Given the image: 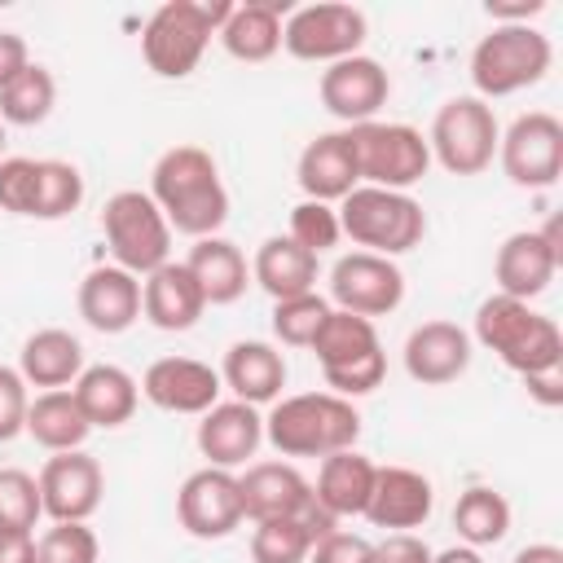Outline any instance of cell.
<instances>
[{"instance_id":"6da1fadb","label":"cell","mask_w":563,"mask_h":563,"mask_svg":"<svg viewBox=\"0 0 563 563\" xmlns=\"http://www.w3.org/2000/svg\"><path fill=\"white\" fill-rule=\"evenodd\" d=\"M163 220L172 224V233L185 238H216L220 224L229 220V189L220 180L216 158L202 145H172L158 154L154 172H150V189H145Z\"/></svg>"},{"instance_id":"7a4b0ae2","label":"cell","mask_w":563,"mask_h":563,"mask_svg":"<svg viewBox=\"0 0 563 563\" xmlns=\"http://www.w3.org/2000/svg\"><path fill=\"white\" fill-rule=\"evenodd\" d=\"M361 435V413L334 391H299L273 400L264 413V440L282 457H330L352 449Z\"/></svg>"},{"instance_id":"3957f363","label":"cell","mask_w":563,"mask_h":563,"mask_svg":"<svg viewBox=\"0 0 563 563\" xmlns=\"http://www.w3.org/2000/svg\"><path fill=\"white\" fill-rule=\"evenodd\" d=\"M475 339L519 378L563 365V334H559L554 317H545L532 303L510 299V295H488L475 308Z\"/></svg>"},{"instance_id":"277c9868","label":"cell","mask_w":563,"mask_h":563,"mask_svg":"<svg viewBox=\"0 0 563 563\" xmlns=\"http://www.w3.org/2000/svg\"><path fill=\"white\" fill-rule=\"evenodd\" d=\"M233 13L229 0L220 4H202V0H167L150 13L145 31H141V57L158 79H185L198 70L211 35L224 26V18Z\"/></svg>"},{"instance_id":"5b68a950","label":"cell","mask_w":563,"mask_h":563,"mask_svg":"<svg viewBox=\"0 0 563 563\" xmlns=\"http://www.w3.org/2000/svg\"><path fill=\"white\" fill-rule=\"evenodd\" d=\"M308 347H312V356L325 374V387L343 400L369 396L387 378V352L378 343V330H374V321H365L356 312L330 308Z\"/></svg>"},{"instance_id":"8992f818","label":"cell","mask_w":563,"mask_h":563,"mask_svg":"<svg viewBox=\"0 0 563 563\" xmlns=\"http://www.w3.org/2000/svg\"><path fill=\"white\" fill-rule=\"evenodd\" d=\"M339 229L369 255H405L427 238V211L418 198L396 194V189H374L356 185L339 207Z\"/></svg>"},{"instance_id":"52a82bcc","label":"cell","mask_w":563,"mask_h":563,"mask_svg":"<svg viewBox=\"0 0 563 563\" xmlns=\"http://www.w3.org/2000/svg\"><path fill=\"white\" fill-rule=\"evenodd\" d=\"M554 62L550 35H541L537 26L519 22V26H493L488 35H479V44L471 48V84L479 101H497L510 92H523L532 84L545 79Z\"/></svg>"},{"instance_id":"ba28073f","label":"cell","mask_w":563,"mask_h":563,"mask_svg":"<svg viewBox=\"0 0 563 563\" xmlns=\"http://www.w3.org/2000/svg\"><path fill=\"white\" fill-rule=\"evenodd\" d=\"M347 145H352L361 185H374V189L409 194V185H418L431 167V145L413 123L369 119L347 128Z\"/></svg>"},{"instance_id":"9c48e42d","label":"cell","mask_w":563,"mask_h":563,"mask_svg":"<svg viewBox=\"0 0 563 563\" xmlns=\"http://www.w3.org/2000/svg\"><path fill=\"white\" fill-rule=\"evenodd\" d=\"M101 233L119 268L132 277H150L158 264L172 260V224L163 220L158 202L145 189H119L101 207Z\"/></svg>"},{"instance_id":"30bf717a","label":"cell","mask_w":563,"mask_h":563,"mask_svg":"<svg viewBox=\"0 0 563 563\" xmlns=\"http://www.w3.org/2000/svg\"><path fill=\"white\" fill-rule=\"evenodd\" d=\"M497 141H501L497 114H493V106L479 101L475 92L449 97V101L435 110L431 132H427L431 163H440L449 176H479L484 167H493Z\"/></svg>"},{"instance_id":"8fae6325","label":"cell","mask_w":563,"mask_h":563,"mask_svg":"<svg viewBox=\"0 0 563 563\" xmlns=\"http://www.w3.org/2000/svg\"><path fill=\"white\" fill-rule=\"evenodd\" d=\"M365 13L356 4H303L290 9V18L282 22V48L295 62H321L334 66L343 57H356L365 44Z\"/></svg>"},{"instance_id":"7c38bea8","label":"cell","mask_w":563,"mask_h":563,"mask_svg":"<svg viewBox=\"0 0 563 563\" xmlns=\"http://www.w3.org/2000/svg\"><path fill=\"white\" fill-rule=\"evenodd\" d=\"M238 493H242V519H251V523L308 519L321 532L334 528V519L312 497V479H303V471L295 462H251L238 475Z\"/></svg>"},{"instance_id":"4fadbf2b","label":"cell","mask_w":563,"mask_h":563,"mask_svg":"<svg viewBox=\"0 0 563 563\" xmlns=\"http://www.w3.org/2000/svg\"><path fill=\"white\" fill-rule=\"evenodd\" d=\"M497 158L510 185L519 189H550L563 176V123L550 110H528L519 114L501 141Z\"/></svg>"},{"instance_id":"5bb4252c","label":"cell","mask_w":563,"mask_h":563,"mask_svg":"<svg viewBox=\"0 0 563 563\" xmlns=\"http://www.w3.org/2000/svg\"><path fill=\"white\" fill-rule=\"evenodd\" d=\"M330 299L339 312H356L365 321L387 317L400 308L405 299V273L396 268V260L387 255H369V251H347L334 260L330 268Z\"/></svg>"},{"instance_id":"9a60e30c","label":"cell","mask_w":563,"mask_h":563,"mask_svg":"<svg viewBox=\"0 0 563 563\" xmlns=\"http://www.w3.org/2000/svg\"><path fill=\"white\" fill-rule=\"evenodd\" d=\"M563 246H559V220H550L545 229H519L497 246L493 260V277H497V295L510 299H537L550 290L554 273H559Z\"/></svg>"},{"instance_id":"2e32d148","label":"cell","mask_w":563,"mask_h":563,"mask_svg":"<svg viewBox=\"0 0 563 563\" xmlns=\"http://www.w3.org/2000/svg\"><path fill=\"white\" fill-rule=\"evenodd\" d=\"M35 479H40V506L53 523H88L101 506V493H106L101 462L84 449L53 453Z\"/></svg>"},{"instance_id":"e0dca14e","label":"cell","mask_w":563,"mask_h":563,"mask_svg":"<svg viewBox=\"0 0 563 563\" xmlns=\"http://www.w3.org/2000/svg\"><path fill=\"white\" fill-rule=\"evenodd\" d=\"M176 519L189 537L198 541H220L242 523V493H238V475L220 471V466H202L194 475H185L180 493H176Z\"/></svg>"},{"instance_id":"ac0fdd59","label":"cell","mask_w":563,"mask_h":563,"mask_svg":"<svg viewBox=\"0 0 563 563\" xmlns=\"http://www.w3.org/2000/svg\"><path fill=\"white\" fill-rule=\"evenodd\" d=\"M317 92H321V106H325L334 119H343L347 128H356V123L378 119V110H383L387 97H391V79H387V70H383V62L356 53V57H343V62L325 66Z\"/></svg>"},{"instance_id":"d6986e66","label":"cell","mask_w":563,"mask_h":563,"mask_svg":"<svg viewBox=\"0 0 563 563\" xmlns=\"http://www.w3.org/2000/svg\"><path fill=\"white\" fill-rule=\"evenodd\" d=\"M220 369L194 356H158L141 374V396L163 413H207L220 400Z\"/></svg>"},{"instance_id":"ffe728a7","label":"cell","mask_w":563,"mask_h":563,"mask_svg":"<svg viewBox=\"0 0 563 563\" xmlns=\"http://www.w3.org/2000/svg\"><path fill=\"white\" fill-rule=\"evenodd\" d=\"M471 369V334L457 321H422L405 339V374L422 387L457 383Z\"/></svg>"},{"instance_id":"44dd1931","label":"cell","mask_w":563,"mask_h":563,"mask_svg":"<svg viewBox=\"0 0 563 563\" xmlns=\"http://www.w3.org/2000/svg\"><path fill=\"white\" fill-rule=\"evenodd\" d=\"M260 444H264V413L246 400H216L198 422V453L207 457V466L220 471L246 466V457H255Z\"/></svg>"},{"instance_id":"7402d4cb","label":"cell","mask_w":563,"mask_h":563,"mask_svg":"<svg viewBox=\"0 0 563 563\" xmlns=\"http://www.w3.org/2000/svg\"><path fill=\"white\" fill-rule=\"evenodd\" d=\"M431 506H435V488H431V479L422 471H413V466H378L365 519L374 528H387V532H413V528H422L431 519Z\"/></svg>"},{"instance_id":"603a6c76","label":"cell","mask_w":563,"mask_h":563,"mask_svg":"<svg viewBox=\"0 0 563 563\" xmlns=\"http://www.w3.org/2000/svg\"><path fill=\"white\" fill-rule=\"evenodd\" d=\"M79 317L97 334H123L141 321V277L119 264H97L79 282Z\"/></svg>"},{"instance_id":"cb8c5ba5","label":"cell","mask_w":563,"mask_h":563,"mask_svg":"<svg viewBox=\"0 0 563 563\" xmlns=\"http://www.w3.org/2000/svg\"><path fill=\"white\" fill-rule=\"evenodd\" d=\"M202 312H207V299H202L198 282L189 277L185 260H167L141 282V317L154 330H167V334L189 330V325H198Z\"/></svg>"},{"instance_id":"d4e9b609","label":"cell","mask_w":563,"mask_h":563,"mask_svg":"<svg viewBox=\"0 0 563 563\" xmlns=\"http://www.w3.org/2000/svg\"><path fill=\"white\" fill-rule=\"evenodd\" d=\"M220 383L233 391V400H246L255 409L273 405L282 400V387H286V356L264 339H238L224 352Z\"/></svg>"},{"instance_id":"484cf974","label":"cell","mask_w":563,"mask_h":563,"mask_svg":"<svg viewBox=\"0 0 563 563\" xmlns=\"http://www.w3.org/2000/svg\"><path fill=\"white\" fill-rule=\"evenodd\" d=\"M295 176H299V189L303 198L312 202H343L361 176H356V158H352V145H347V132H321L303 145L299 163H295Z\"/></svg>"},{"instance_id":"4316f807","label":"cell","mask_w":563,"mask_h":563,"mask_svg":"<svg viewBox=\"0 0 563 563\" xmlns=\"http://www.w3.org/2000/svg\"><path fill=\"white\" fill-rule=\"evenodd\" d=\"M374 475L378 466L356 453V449H343V453H330L321 457L317 466V484H312V497L317 506L339 523V519H352V515H365L369 506V493H374Z\"/></svg>"},{"instance_id":"83f0119b","label":"cell","mask_w":563,"mask_h":563,"mask_svg":"<svg viewBox=\"0 0 563 563\" xmlns=\"http://www.w3.org/2000/svg\"><path fill=\"white\" fill-rule=\"evenodd\" d=\"M185 268H189V277L198 282V290H202V299H207V308L216 303H238L242 295H246V282H251V264H246V255H242V246L238 242H229V238H198L194 246H189V255H185Z\"/></svg>"},{"instance_id":"f1b7e54d","label":"cell","mask_w":563,"mask_h":563,"mask_svg":"<svg viewBox=\"0 0 563 563\" xmlns=\"http://www.w3.org/2000/svg\"><path fill=\"white\" fill-rule=\"evenodd\" d=\"M18 374L26 378V387H44V391L75 387V378L84 374V343L62 325H44L26 334L18 352Z\"/></svg>"},{"instance_id":"f546056e","label":"cell","mask_w":563,"mask_h":563,"mask_svg":"<svg viewBox=\"0 0 563 563\" xmlns=\"http://www.w3.org/2000/svg\"><path fill=\"white\" fill-rule=\"evenodd\" d=\"M75 400L88 418V427H123L132 422L136 413V400H141V383L123 369V365H84V374L75 378Z\"/></svg>"},{"instance_id":"4dcf8cb0","label":"cell","mask_w":563,"mask_h":563,"mask_svg":"<svg viewBox=\"0 0 563 563\" xmlns=\"http://www.w3.org/2000/svg\"><path fill=\"white\" fill-rule=\"evenodd\" d=\"M282 13L290 18L286 0H246L233 4L216 35L233 62H268L282 48Z\"/></svg>"},{"instance_id":"1f68e13d","label":"cell","mask_w":563,"mask_h":563,"mask_svg":"<svg viewBox=\"0 0 563 563\" xmlns=\"http://www.w3.org/2000/svg\"><path fill=\"white\" fill-rule=\"evenodd\" d=\"M251 282H260L273 295V303L290 299V295H308V290H317V255L282 233L264 238L251 260Z\"/></svg>"},{"instance_id":"d6a6232c","label":"cell","mask_w":563,"mask_h":563,"mask_svg":"<svg viewBox=\"0 0 563 563\" xmlns=\"http://www.w3.org/2000/svg\"><path fill=\"white\" fill-rule=\"evenodd\" d=\"M26 435L48 453H70V449H84L92 427H88L75 391L57 387V391H35V400L26 405Z\"/></svg>"},{"instance_id":"836d02e7","label":"cell","mask_w":563,"mask_h":563,"mask_svg":"<svg viewBox=\"0 0 563 563\" xmlns=\"http://www.w3.org/2000/svg\"><path fill=\"white\" fill-rule=\"evenodd\" d=\"M453 528H457L462 545H471V550L497 545V541L510 532V501H506L497 488L475 484V488H466V493L453 501Z\"/></svg>"},{"instance_id":"e575fe53","label":"cell","mask_w":563,"mask_h":563,"mask_svg":"<svg viewBox=\"0 0 563 563\" xmlns=\"http://www.w3.org/2000/svg\"><path fill=\"white\" fill-rule=\"evenodd\" d=\"M57 106V79L48 66L31 62L13 84L0 88V123H13V128H35L53 114Z\"/></svg>"},{"instance_id":"d590c367","label":"cell","mask_w":563,"mask_h":563,"mask_svg":"<svg viewBox=\"0 0 563 563\" xmlns=\"http://www.w3.org/2000/svg\"><path fill=\"white\" fill-rule=\"evenodd\" d=\"M325 537L308 519H260L251 532V559L255 563H308L312 541Z\"/></svg>"},{"instance_id":"8d00e7d4","label":"cell","mask_w":563,"mask_h":563,"mask_svg":"<svg viewBox=\"0 0 563 563\" xmlns=\"http://www.w3.org/2000/svg\"><path fill=\"white\" fill-rule=\"evenodd\" d=\"M79 202H84V176H79V167L66 163V158H40L31 220H62V216L79 211Z\"/></svg>"},{"instance_id":"74e56055","label":"cell","mask_w":563,"mask_h":563,"mask_svg":"<svg viewBox=\"0 0 563 563\" xmlns=\"http://www.w3.org/2000/svg\"><path fill=\"white\" fill-rule=\"evenodd\" d=\"M325 312H330V299L317 295V290L277 299V303H273V334H277V343H286V347H308V343L317 339Z\"/></svg>"},{"instance_id":"f35d334b","label":"cell","mask_w":563,"mask_h":563,"mask_svg":"<svg viewBox=\"0 0 563 563\" xmlns=\"http://www.w3.org/2000/svg\"><path fill=\"white\" fill-rule=\"evenodd\" d=\"M44 515L40 506V479L18 471V466H0V532L18 528V532H35V519Z\"/></svg>"},{"instance_id":"ab89813d","label":"cell","mask_w":563,"mask_h":563,"mask_svg":"<svg viewBox=\"0 0 563 563\" xmlns=\"http://www.w3.org/2000/svg\"><path fill=\"white\" fill-rule=\"evenodd\" d=\"M101 541L88 523H53L44 537H35V563H97Z\"/></svg>"},{"instance_id":"60d3db41","label":"cell","mask_w":563,"mask_h":563,"mask_svg":"<svg viewBox=\"0 0 563 563\" xmlns=\"http://www.w3.org/2000/svg\"><path fill=\"white\" fill-rule=\"evenodd\" d=\"M286 238L299 242L303 251L321 255V251L339 246V238H343V229H339V211H334L330 202H312V198H303V202L290 211V229H286Z\"/></svg>"},{"instance_id":"b9f144b4","label":"cell","mask_w":563,"mask_h":563,"mask_svg":"<svg viewBox=\"0 0 563 563\" xmlns=\"http://www.w3.org/2000/svg\"><path fill=\"white\" fill-rule=\"evenodd\" d=\"M35 176H40V158H0V211L31 216L35 211Z\"/></svg>"},{"instance_id":"7bdbcfd3","label":"cell","mask_w":563,"mask_h":563,"mask_svg":"<svg viewBox=\"0 0 563 563\" xmlns=\"http://www.w3.org/2000/svg\"><path fill=\"white\" fill-rule=\"evenodd\" d=\"M26 405H31L26 378L13 365H0V444L26 431Z\"/></svg>"},{"instance_id":"ee69618b","label":"cell","mask_w":563,"mask_h":563,"mask_svg":"<svg viewBox=\"0 0 563 563\" xmlns=\"http://www.w3.org/2000/svg\"><path fill=\"white\" fill-rule=\"evenodd\" d=\"M308 563H374V541H365L361 532L330 528L325 537L312 541Z\"/></svg>"},{"instance_id":"f6af8a7d","label":"cell","mask_w":563,"mask_h":563,"mask_svg":"<svg viewBox=\"0 0 563 563\" xmlns=\"http://www.w3.org/2000/svg\"><path fill=\"white\" fill-rule=\"evenodd\" d=\"M431 545L418 532H387L374 545V563H431Z\"/></svg>"},{"instance_id":"bcb514c9","label":"cell","mask_w":563,"mask_h":563,"mask_svg":"<svg viewBox=\"0 0 563 563\" xmlns=\"http://www.w3.org/2000/svg\"><path fill=\"white\" fill-rule=\"evenodd\" d=\"M31 66V48L18 31H0V88L13 84L22 70Z\"/></svg>"},{"instance_id":"7dc6e473","label":"cell","mask_w":563,"mask_h":563,"mask_svg":"<svg viewBox=\"0 0 563 563\" xmlns=\"http://www.w3.org/2000/svg\"><path fill=\"white\" fill-rule=\"evenodd\" d=\"M523 387H528V396H532L537 405H545V409L563 405V365H554V369H537V374H523Z\"/></svg>"},{"instance_id":"c3c4849f","label":"cell","mask_w":563,"mask_h":563,"mask_svg":"<svg viewBox=\"0 0 563 563\" xmlns=\"http://www.w3.org/2000/svg\"><path fill=\"white\" fill-rule=\"evenodd\" d=\"M0 563H35V532L4 528L0 532Z\"/></svg>"},{"instance_id":"681fc988","label":"cell","mask_w":563,"mask_h":563,"mask_svg":"<svg viewBox=\"0 0 563 563\" xmlns=\"http://www.w3.org/2000/svg\"><path fill=\"white\" fill-rule=\"evenodd\" d=\"M510 563H563V550H559L554 541H532V545H523Z\"/></svg>"},{"instance_id":"f907efd6","label":"cell","mask_w":563,"mask_h":563,"mask_svg":"<svg viewBox=\"0 0 563 563\" xmlns=\"http://www.w3.org/2000/svg\"><path fill=\"white\" fill-rule=\"evenodd\" d=\"M431 563H484V554L471 550V545H449V550L431 554Z\"/></svg>"},{"instance_id":"816d5d0a","label":"cell","mask_w":563,"mask_h":563,"mask_svg":"<svg viewBox=\"0 0 563 563\" xmlns=\"http://www.w3.org/2000/svg\"><path fill=\"white\" fill-rule=\"evenodd\" d=\"M0 158H4V123H0Z\"/></svg>"}]
</instances>
